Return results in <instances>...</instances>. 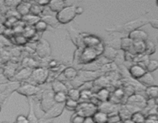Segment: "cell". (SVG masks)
I'll return each mask as SVG.
<instances>
[{
	"label": "cell",
	"mask_w": 158,
	"mask_h": 123,
	"mask_svg": "<svg viewBox=\"0 0 158 123\" xmlns=\"http://www.w3.org/2000/svg\"><path fill=\"white\" fill-rule=\"evenodd\" d=\"M6 29V27L5 26L4 23L0 22V35H2V34H4Z\"/></svg>",
	"instance_id": "51"
},
{
	"label": "cell",
	"mask_w": 158,
	"mask_h": 123,
	"mask_svg": "<svg viewBox=\"0 0 158 123\" xmlns=\"http://www.w3.org/2000/svg\"><path fill=\"white\" fill-rule=\"evenodd\" d=\"M15 123H29L27 116H24L23 115H19L17 116Z\"/></svg>",
	"instance_id": "46"
},
{
	"label": "cell",
	"mask_w": 158,
	"mask_h": 123,
	"mask_svg": "<svg viewBox=\"0 0 158 123\" xmlns=\"http://www.w3.org/2000/svg\"><path fill=\"white\" fill-rule=\"evenodd\" d=\"M122 123H134V121H132V120L130 118V119H127V120H124V121H122Z\"/></svg>",
	"instance_id": "52"
},
{
	"label": "cell",
	"mask_w": 158,
	"mask_h": 123,
	"mask_svg": "<svg viewBox=\"0 0 158 123\" xmlns=\"http://www.w3.org/2000/svg\"><path fill=\"white\" fill-rule=\"evenodd\" d=\"M149 23L151 24V26H152L153 28L158 29V18H152V19H150Z\"/></svg>",
	"instance_id": "47"
},
{
	"label": "cell",
	"mask_w": 158,
	"mask_h": 123,
	"mask_svg": "<svg viewBox=\"0 0 158 123\" xmlns=\"http://www.w3.org/2000/svg\"><path fill=\"white\" fill-rule=\"evenodd\" d=\"M157 42H158V36H157Z\"/></svg>",
	"instance_id": "57"
},
{
	"label": "cell",
	"mask_w": 158,
	"mask_h": 123,
	"mask_svg": "<svg viewBox=\"0 0 158 123\" xmlns=\"http://www.w3.org/2000/svg\"><path fill=\"white\" fill-rule=\"evenodd\" d=\"M156 3H157V6H158V0H157V2H156Z\"/></svg>",
	"instance_id": "55"
},
{
	"label": "cell",
	"mask_w": 158,
	"mask_h": 123,
	"mask_svg": "<svg viewBox=\"0 0 158 123\" xmlns=\"http://www.w3.org/2000/svg\"><path fill=\"white\" fill-rule=\"evenodd\" d=\"M29 112L27 115V118L29 120V123H39V119L36 117L35 114V111H34L33 103L31 99H29Z\"/></svg>",
	"instance_id": "30"
},
{
	"label": "cell",
	"mask_w": 158,
	"mask_h": 123,
	"mask_svg": "<svg viewBox=\"0 0 158 123\" xmlns=\"http://www.w3.org/2000/svg\"><path fill=\"white\" fill-rule=\"evenodd\" d=\"M63 75H64V77L66 79L73 80L75 79L77 77V75H78V72H77V69H74V68L68 67L66 68V69L63 70Z\"/></svg>",
	"instance_id": "28"
},
{
	"label": "cell",
	"mask_w": 158,
	"mask_h": 123,
	"mask_svg": "<svg viewBox=\"0 0 158 123\" xmlns=\"http://www.w3.org/2000/svg\"><path fill=\"white\" fill-rule=\"evenodd\" d=\"M154 103H155L156 105L158 106V97H157V98H156L155 99H154Z\"/></svg>",
	"instance_id": "53"
},
{
	"label": "cell",
	"mask_w": 158,
	"mask_h": 123,
	"mask_svg": "<svg viewBox=\"0 0 158 123\" xmlns=\"http://www.w3.org/2000/svg\"><path fill=\"white\" fill-rule=\"evenodd\" d=\"M143 123H158V115L156 114H151L147 117Z\"/></svg>",
	"instance_id": "42"
},
{
	"label": "cell",
	"mask_w": 158,
	"mask_h": 123,
	"mask_svg": "<svg viewBox=\"0 0 158 123\" xmlns=\"http://www.w3.org/2000/svg\"><path fill=\"white\" fill-rule=\"evenodd\" d=\"M93 118L95 123H108L109 115L106 112L98 110L93 115Z\"/></svg>",
	"instance_id": "24"
},
{
	"label": "cell",
	"mask_w": 158,
	"mask_h": 123,
	"mask_svg": "<svg viewBox=\"0 0 158 123\" xmlns=\"http://www.w3.org/2000/svg\"><path fill=\"white\" fill-rule=\"evenodd\" d=\"M110 95L111 92L106 88H104V89L98 90V92L95 94V97L100 102H105V101H109Z\"/></svg>",
	"instance_id": "21"
},
{
	"label": "cell",
	"mask_w": 158,
	"mask_h": 123,
	"mask_svg": "<svg viewBox=\"0 0 158 123\" xmlns=\"http://www.w3.org/2000/svg\"><path fill=\"white\" fill-rule=\"evenodd\" d=\"M138 81L141 83L143 85H153L155 82V78H154V75L151 73V72H147L145 75H143Z\"/></svg>",
	"instance_id": "26"
},
{
	"label": "cell",
	"mask_w": 158,
	"mask_h": 123,
	"mask_svg": "<svg viewBox=\"0 0 158 123\" xmlns=\"http://www.w3.org/2000/svg\"><path fill=\"white\" fill-rule=\"evenodd\" d=\"M52 90L53 91L54 93H57V92L67 93L69 89L63 81H61L60 80H54L52 82Z\"/></svg>",
	"instance_id": "20"
},
{
	"label": "cell",
	"mask_w": 158,
	"mask_h": 123,
	"mask_svg": "<svg viewBox=\"0 0 158 123\" xmlns=\"http://www.w3.org/2000/svg\"><path fill=\"white\" fill-rule=\"evenodd\" d=\"M13 38L14 41H15V42L17 45H25L29 41V39L26 36H24L23 34H17V35H15Z\"/></svg>",
	"instance_id": "39"
},
{
	"label": "cell",
	"mask_w": 158,
	"mask_h": 123,
	"mask_svg": "<svg viewBox=\"0 0 158 123\" xmlns=\"http://www.w3.org/2000/svg\"><path fill=\"white\" fill-rule=\"evenodd\" d=\"M2 123H9V122H7V121H3V122H2Z\"/></svg>",
	"instance_id": "54"
},
{
	"label": "cell",
	"mask_w": 158,
	"mask_h": 123,
	"mask_svg": "<svg viewBox=\"0 0 158 123\" xmlns=\"http://www.w3.org/2000/svg\"><path fill=\"white\" fill-rule=\"evenodd\" d=\"M128 37L131 38L134 42H146L147 40H148V34L145 31L141 30L140 29L130 32L128 34Z\"/></svg>",
	"instance_id": "13"
},
{
	"label": "cell",
	"mask_w": 158,
	"mask_h": 123,
	"mask_svg": "<svg viewBox=\"0 0 158 123\" xmlns=\"http://www.w3.org/2000/svg\"><path fill=\"white\" fill-rule=\"evenodd\" d=\"M97 111H98V106L92 102H86L83 101L82 103H79V105L77 107V113L83 115L84 117L93 116Z\"/></svg>",
	"instance_id": "6"
},
{
	"label": "cell",
	"mask_w": 158,
	"mask_h": 123,
	"mask_svg": "<svg viewBox=\"0 0 158 123\" xmlns=\"http://www.w3.org/2000/svg\"><path fill=\"white\" fill-rule=\"evenodd\" d=\"M21 20L25 23V24L28 25L29 26H35L39 21L41 20V18L40 16H36L32 14H28V15H24L21 18Z\"/></svg>",
	"instance_id": "25"
},
{
	"label": "cell",
	"mask_w": 158,
	"mask_h": 123,
	"mask_svg": "<svg viewBox=\"0 0 158 123\" xmlns=\"http://www.w3.org/2000/svg\"><path fill=\"white\" fill-rule=\"evenodd\" d=\"M40 89L38 86H35L34 85L30 84V83H23V84L20 85L19 87L16 89V92L19 94L24 96L29 97L33 96V95H36L39 92H40Z\"/></svg>",
	"instance_id": "8"
},
{
	"label": "cell",
	"mask_w": 158,
	"mask_h": 123,
	"mask_svg": "<svg viewBox=\"0 0 158 123\" xmlns=\"http://www.w3.org/2000/svg\"><path fill=\"white\" fill-rule=\"evenodd\" d=\"M79 105V102L74 100L67 98V100L65 102V109H67L68 111H76Z\"/></svg>",
	"instance_id": "34"
},
{
	"label": "cell",
	"mask_w": 158,
	"mask_h": 123,
	"mask_svg": "<svg viewBox=\"0 0 158 123\" xmlns=\"http://www.w3.org/2000/svg\"><path fill=\"white\" fill-rule=\"evenodd\" d=\"M32 69L24 67L21 70L19 71L17 73H15L13 78H12V81H23V80L28 79V78L32 76Z\"/></svg>",
	"instance_id": "14"
},
{
	"label": "cell",
	"mask_w": 158,
	"mask_h": 123,
	"mask_svg": "<svg viewBox=\"0 0 158 123\" xmlns=\"http://www.w3.org/2000/svg\"><path fill=\"white\" fill-rule=\"evenodd\" d=\"M48 6L51 11L58 13L66 7V2L63 0H52V1H49Z\"/></svg>",
	"instance_id": "19"
},
{
	"label": "cell",
	"mask_w": 158,
	"mask_h": 123,
	"mask_svg": "<svg viewBox=\"0 0 158 123\" xmlns=\"http://www.w3.org/2000/svg\"><path fill=\"white\" fill-rule=\"evenodd\" d=\"M124 60L125 61H129V62H134V58H135L136 55L133 54L131 52H124Z\"/></svg>",
	"instance_id": "45"
},
{
	"label": "cell",
	"mask_w": 158,
	"mask_h": 123,
	"mask_svg": "<svg viewBox=\"0 0 158 123\" xmlns=\"http://www.w3.org/2000/svg\"><path fill=\"white\" fill-rule=\"evenodd\" d=\"M65 109V103H56L47 112H46L43 118L49 119L52 118H57L62 115Z\"/></svg>",
	"instance_id": "10"
},
{
	"label": "cell",
	"mask_w": 158,
	"mask_h": 123,
	"mask_svg": "<svg viewBox=\"0 0 158 123\" xmlns=\"http://www.w3.org/2000/svg\"><path fill=\"white\" fill-rule=\"evenodd\" d=\"M67 97L68 98L74 100V101H79L80 100V97H81V92L79 89H69L67 92Z\"/></svg>",
	"instance_id": "31"
},
{
	"label": "cell",
	"mask_w": 158,
	"mask_h": 123,
	"mask_svg": "<svg viewBox=\"0 0 158 123\" xmlns=\"http://www.w3.org/2000/svg\"><path fill=\"white\" fill-rule=\"evenodd\" d=\"M149 22L150 20L147 17V14H145V15H141V16L136 18V19L124 23L123 25L115 26V27L111 28V29H107L106 28V29L108 32H120V33L129 34L130 32H133L134 30H137V29H139L140 27L147 25L148 23H149Z\"/></svg>",
	"instance_id": "2"
},
{
	"label": "cell",
	"mask_w": 158,
	"mask_h": 123,
	"mask_svg": "<svg viewBox=\"0 0 158 123\" xmlns=\"http://www.w3.org/2000/svg\"><path fill=\"white\" fill-rule=\"evenodd\" d=\"M117 105L110 102V101H105V102H101L100 105L98 106V110L106 112L108 115L117 113Z\"/></svg>",
	"instance_id": "15"
},
{
	"label": "cell",
	"mask_w": 158,
	"mask_h": 123,
	"mask_svg": "<svg viewBox=\"0 0 158 123\" xmlns=\"http://www.w3.org/2000/svg\"><path fill=\"white\" fill-rule=\"evenodd\" d=\"M36 3L40 5V6L44 7V6H46L49 5V1H47V0H40V1H37Z\"/></svg>",
	"instance_id": "48"
},
{
	"label": "cell",
	"mask_w": 158,
	"mask_h": 123,
	"mask_svg": "<svg viewBox=\"0 0 158 123\" xmlns=\"http://www.w3.org/2000/svg\"><path fill=\"white\" fill-rule=\"evenodd\" d=\"M118 51L110 46H106L104 48V51L103 52V55L110 61H114L116 57L118 55Z\"/></svg>",
	"instance_id": "18"
},
{
	"label": "cell",
	"mask_w": 158,
	"mask_h": 123,
	"mask_svg": "<svg viewBox=\"0 0 158 123\" xmlns=\"http://www.w3.org/2000/svg\"><path fill=\"white\" fill-rule=\"evenodd\" d=\"M156 45L151 40H147L145 42V54L148 55H151L155 53Z\"/></svg>",
	"instance_id": "32"
},
{
	"label": "cell",
	"mask_w": 158,
	"mask_h": 123,
	"mask_svg": "<svg viewBox=\"0 0 158 123\" xmlns=\"http://www.w3.org/2000/svg\"><path fill=\"white\" fill-rule=\"evenodd\" d=\"M43 12V7L37 4L36 2L35 3H32V6L30 9V14H32L34 15L39 16L42 12Z\"/></svg>",
	"instance_id": "35"
},
{
	"label": "cell",
	"mask_w": 158,
	"mask_h": 123,
	"mask_svg": "<svg viewBox=\"0 0 158 123\" xmlns=\"http://www.w3.org/2000/svg\"><path fill=\"white\" fill-rule=\"evenodd\" d=\"M122 121L121 118H120L119 113H114L109 115V118H108V123H118Z\"/></svg>",
	"instance_id": "41"
},
{
	"label": "cell",
	"mask_w": 158,
	"mask_h": 123,
	"mask_svg": "<svg viewBox=\"0 0 158 123\" xmlns=\"http://www.w3.org/2000/svg\"><path fill=\"white\" fill-rule=\"evenodd\" d=\"M83 43L85 47H97L99 45L101 44L102 42L100 38L95 35H86L83 36Z\"/></svg>",
	"instance_id": "16"
},
{
	"label": "cell",
	"mask_w": 158,
	"mask_h": 123,
	"mask_svg": "<svg viewBox=\"0 0 158 123\" xmlns=\"http://www.w3.org/2000/svg\"><path fill=\"white\" fill-rule=\"evenodd\" d=\"M32 78L37 84H43L49 77V71L44 68H35L32 70Z\"/></svg>",
	"instance_id": "9"
},
{
	"label": "cell",
	"mask_w": 158,
	"mask_h": 123,
	"mask_svg": "<svg viewBox=\"0 0 158 123\" xmlns=\"http://www.w3.org/2000/svg\"><path fill=\"white\" fill-rule=\"evenodd\" d=\"M131 52H132L134 55H141V54L145 53V42L137 41L134 42L132 49Z\"/></svg>",
	"instance_id": "23"
},
{
	"label": "cell",
	"mask_w": 158,
	"mask_h": 123,
	"mask_svg": "<svg viewBox=\"0 0 158 123\" xmlns=\"http://www.w3.org/2000/svg\"><path fill=\"white\" fill-rule=\"evenodd\" d=\"M83 123H95V121H94V118H93V116H88L85 117Z\"/></svg>",
	"instance_id": "49"
},
{
	"label": "cell",
	"mask_w": 158,
	"mask_h": 123,
	"mask_svg": "<svg viewBox=\"0 0 158 123\" xmlns=\"http://www.w3.org/2000/svg\"><path fill=\"white\" fill-rule=\"evenodd\" d=\"M32 6V3L27 1H21L18 6L16 7V11L19 12L22 17L30 13V9Z\"/></svg>",
	"instance_id": "17"
},
{
	"label": "cell",
	"mask_w": 158,
	"mask_h": 123,
	"mask_svg": "<svg viewBox=\"0 0 158 123\" xmlns=\"http://www.w3.org/2000/svg\"><path fill=\"white\" fill-rule=\"evenodd\" d=\"M33 27H34V29H35V32H45L46 29H47L48 25L46 24L44 21H43V20H40V21H39L38 22H37L36 24L33 26Z\"/></svg>",
	"instance_id": "38"
},
{
	"label": "cell",
	"mask_w": 158,
	"mask_h": 123,
	"mask_svg": "<svg viewBox=\"0 0 158 123\" xmlns=\"http://www.w3.org/2000/svg\"><path fill=\"white\" fill-rule=\"evenodd\" d=\"M35 52L40 58H45L50 56L52 53V49H51V46L49 42L44 38H41L37 42L36 46H35Z\"/></svg>",
	"instance_id": "7"
},
{
	"label": "cell",
	"mask_w": 158,
	"mask_h": 123,
	"mask_svg": "<svg viewBox=\"0 0 158 123\" xmlns=\"http://www.w3.org/2000/svg\"><path fill=\"white\" fill-rule=\"evenodd\" d=\"M148 72L146 68L140 64H135L129 68V73L133 78L138 80Z\"/></svg>",
	"instance_id": "11"
},
{
	"label": "cell",
	"mask_w": 158,
	"mask_h": 123,
	"mask_svg": "<svg viewBox=\"0 0 158 123\" xmlns=\"http://www.w3.org/2000/svg\"><path fill=\"white\" fill-rule=\"evenodd\" d=\"M67 98V93L65 92H57L54 94V100L56 103H65Z\"/></svg>",
	"instance_id": "36"
},
{
	"label": "cell",
	"mask_w": 158,
	"mask_h": 123,
	"mask_svg": "<svg viewBox=\"0 0 158 123\" xmlns=\"http://www.w3.org/2000/svg\"><path fill=\"white\" fill-rule=\"evenodd\" d=\"M35 63L36 62H35L33 59H32V58H24V60H23V65L25 66V67L30 68V69L33 68V66L35 65Z\"/></svg>",
	"instance_id": "43"
},
{
	"label": "cell",
	"mask_w": 158,
	"mask_h": 123,
	"mask_svg": "<svg viewBox=\"0 0 158 123\" xmlns=\"http://www.w3.org/2000/svg\"><path fill=\"white\" fill-rule=\"evenodd\" d=\"M85 119V117L83 115H80V114L77 113V112H74L73 114L70 118L71 123H83V121Z\"/></svg>",
	"instance_id": "40"
},
{
	"label": "cell",
	"mask_w": 158,
	"mask_h": 123,
	"mask_svg": "<svg viewBox=\"0 0 158 123\" xmlns=\"http://www.w3.org/2000/svg\"><path fill=\"white\" fill-rule=\"evenodd\" d=\"M105 46L103 42L97 47H85L80 49V53L77 56V61L80 64H89L96 61L98 55H102L104 51Z\"/></svg>",
	"instance_id": "1"
},
{
	"label": "cell",
	"mask_w": 158,
	"mask_h": 123,
	"mask_svg": "<svg viewBox=\"0 0 158 123\" xmlns=\"http://www.w3.org/2000/svg\"><path fill=\"white\" fill-rule=\"evenodd\" d=\"M157 111H158V109H157Z\"/></svg>",
	"instance_id": "58"
},
{
	"label": "cell",
	"mask_w": 158,
	"mask_h": 123,
	"mask_svg": "<svg viewBox=\"0 0 158 123\" xmlns=\"http://www.w3.org/2000/svg\"><path fill=\"white\" fill-rule=\"evenodd\" d=\"M127 103L134 112H140L141 109H144L148 105V100L140 94H134L128 97Z\"/></svg>",
	"instance_id": "4"
},
{
	"label": "cell",
	"mask_w": 158,
	"mask_h": 123,
	"mask_svg": "<svg viewBox=\"0 0 158 123\" xmlns=\"http://www.w3.org/2000/svg\"><path fill=\"white\" fill-rule=\"evenodd\" d=\"M133 44H134V41L128 36L120 38V49L123 50V52H131L133 47Z\"/></svg>",
	"instance_id": "22"
},
{
	"label": "cell",
	"mask_w": 158,
	"mask_h": 123,
	"mask_svg": "<svg viewBox=\"0 0 158 123\" xmlns=\"http://www.w3.org/2000/svg\"><path fill=\"white\" fill-rule=\"evenodd\" d=\"M1 109H2V108H1V105H0V112H1Z\"/></svg>",
	"instance_id": "56"
},
{
	"label": "cell",
	"mask_w": 158,
	"mask_h": 123,
	"mask_svg": "<svg viewBox=\"0 0 158 123\" xmlns=\"http://www.w3.org/2000/svg\"><path fill=\"white\" fill-rule=\"evenodd\" d=\"M145 92L149 99H155L157 97H158V85H150L146 87Z\"/></svg>",
	"instance_id": "27"
},
{
	"label": "cell",
	"mask_w": 158,
	"mask_h": 123,
	"mask_svg": "<svg viewBox=\"0 0 158 123\" xmlns=\"http://www.w3.org/2000/svg\"><path fill=\"white\" fill-rule=\"evenodd\" d=\"M76 6H67L56 14V18L60 24H67L77 16Z\"/></svg>",
	"instance_id": "3"
},
{
	"label": "cell",
	"mask_w": 158,
	"mask_h": 123,
	"mask_svg": "<svg viewBox=\"0 0 158 123\" xmlns=\"http://www.w3.org/2000/svg\"><path fill=\"white\" fill-rule=\"evenodd\" d=\"M146 69L148 72H153L158 69V61L155 59H150L146 65Z\"/></svg>",
	"instance_id": "37"
},
{
	"label": "cell",
	"mask_w": 158,
	"mask_h": 123,
	"mask_svg": "<svg viewBox=\"0 0 158 123\" xmlns=\"http://www.w3.org/2000/svg\"><path fill=\"white\" fill-rule=\"evenodd\" d=\"M131 119L134 123H143L146 119V117L141 112H136L132 114Z\"/></svg>",
	"instance_id": "33"
},
{
	"label": "cell",
	"mask_w": 158,
	"mask_h": 123,
	"mask_svg": "<svg viewBox=\"0 0 158 123\" xmlns=\"http://www.w3.org/2000/svg\"><path fill=\"white\" fill-rule=\"evenodd\" d=\"M4 2L6 7L12 8V9H13V8L16 9L17 6L19 5L20 2H21V1H11V0H9V1H4Z\"/></svg>",
	"instance_id": "44"
},
{
	"label": "cell",
	"mask_w": 158,
	"mask_h": 123,
	"mask_svg": "<svg viewBox=\"0 0 158 123\" xmlns=\"http://www.w3.org/2000/svg\"><path fill=\"white\" fill-rule=\"evenodd\" d=\"M84 12V9L81 6H77L76 8V12H77V15H81Z\"/></svg>",
	"instance_id": "50"
},
{
	"label": "cell",
	"mask_w": 158,
	"mask_h": 123,
	"mask_svg": "<svg viewBox=\"0 0 158 123\" xmlns=\"http://www.w3.org/2000/svg\"><path fill=\"white\" fill-rule=\"evenodd\" d=\"M54 94L55 93L52 89H46L42 94L40 106H41L42 110L45 113L47 112L56 104V101L54 100Z\"/></svg>",
	"instance_id": "5"
},
{
	"label": "cell",
	"mask_w": 158,
	"mask_h": 123,
	"mask_svg": "<svg viewBox=\"0 0 158 123\" xmlns=\"http://www.w3.org/2000/svg\"><path fill=\"white\" fill-rule=\"evenodd\" d=\"M41 20L44 21L48 26H51V27L56 28L57 26L60 25V22H59L58 20H57L56 17H54L52 16V15H43V16L41 18Z\"/></svg>",
	"instance_id": "29"
},
{
	"label": "cell",
	"mask_w": 158,
	"mask_h": 123,
	"mask_svg": "<svg viewBox=\"0 0 158 123\" xmlns=\"http://www.w3.org/2000/svg\"><path fill=\"white\" fill-rule=\"evenodd\" d=\"M69 33L70 35V38L72 41L73 42L74 44L78 47V49H83L85 48L84 43H83V36L80 35L79 32L72 27H69Z\"/></svg>",
	"instance_id": "12"
}]
</instances>
